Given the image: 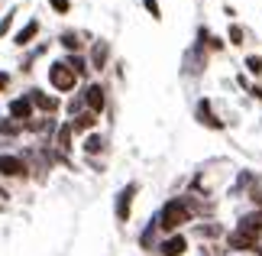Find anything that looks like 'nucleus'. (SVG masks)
Returning a JSON list of instances; mask_svg holds the SVG:
<instances>
[{"instance_id": "nucleus-1", "label": "nucleus", "mask_w": 262, "mask_h": 256, "mask_svg": "<svg viewBox=\"0 0 262 256\" xmlns=\"http://www.w3.org/2000/svg\"><path fill=\"white\" fill-rule=\"evenodd\" d=\"M188 221H194V204H191V198H172L159 211V227L165 233H178V227H185Z\"/></svg>"}, {"instance_id": "nucleus-2", "label": "nucleus", "mask_w": 262, "mask_h": 256, "mask_svg": "<svg viewBox=\"0 0 262 256\" xmlns=\"http://www.w3.org/2000/svg\"><path fill=\"white\" fill-rule=\"evenodd\" d=\"M259 243H262V237H256V233H249V230H239V227H233L227 233V247L233 250L236 256L239 253H256Z\"/></svg>"}, {"instance_id": "nucleus-3", "label": "nucleus", "mask_w": 262, "mask_h": 256, "mask_svg": "<svg viewBox=\"0 0 262 256\" xmlns=\"http://www.w3.org/2000/svg\"><path fill=\"white\" fill-rule=\"evenodd\" d=\"M49 81H52L55 91H62V94H65V91H72L78 85V75L65 65V58H62V62H55L52 68H49Z\"/></svg>"}, {"instance_id": "nucleus-4", "label": "nucleus", "mask_w": 262, "mask_h": 256, "mask_svg": "<svg viewBox=\"0 0 262 256\" xmlns=\"http://www.w3.org/2000/svg\"><path fill=\"white\" fill-rule=\"evenodd\" d=\"M136 191H139V185H136V182H129V185H123V188H120V194H117V204H114L117 224H126V221H129V208H133V198H136Z\"/></svg>"}, {"instance_id": "nucleus-5", "label": "nucleus", "mask_w": 262, "mask_h": 256, "mask_svg": "<svg viewBox=\"0 0 262 256\" xmlns=\"http://www.w3.org/2000/svg\"><path fill=\"white\" fill-rule=\"evenodd\" d=\"M236 227H239V230H249V233H256V237H262V208H253V211L239 214Z\"/></svg>"}, {"instance_id": "nucleus-6", "label": "nucleus", "mask_w": 262, "mask_h": 256, "mask_svg": "<svg viewBox=\"0 0 262 256\" xmlns=\"http://www.w3.org/2000/svg\"><path fill=\"white\" fill-rule=\"evenodd\" d=\"M81 97H84V104H88V110H91V114H100V110H104V104H107V97H104V88H100V85H88Z\"/></svg>"}, {"instance_id": "nucleus-7", "label": "nucleus", "mask_w": 262, "mask_h": 256, "mask_svg": "<svg viewBox=\"0 0 262 256\" xmlns=\"http://www.w3.org/2000/svg\"><path fill=\"white\" fill-rule=\"evenodd\" d=\"M0 175L23 179V175H26V162L19 159V156H0Z\"/></svg>"}, {"instance_id": "nucleus-8", "label": "nucleus", "mask_w": 262, "mask_h": 256, "mask_svg": "<svg viewBox=\"0 0 262 256\" xmlns=\"http://www.w3.org/2000/svg\"><path fill=\"white\" fill-rule=\"evenodd\" d=\"M188 250V240L181 237V233H172V237H165L162 243H159V253L162 256H181Z\"/></svg>"}, {"instance_id": "nucleus-9", "label": "nucleus", "mask_w": 262, "mask_h": 256, "mask_svg": "<svg viewBox=\"0 0 262 256\" xmlns=\"http://www.w3.org/2000/svg\"><path fill=\"white\" fill-rule=\"evenodd\" d=\"M198 124H204V127H210V130H224V127H227L224 120L214 117V110H210V101H198Z\"/></svg>"}, {"instance_id": "nucleus-10", "label": "nucleus", "mask_w": 262, "mask_h": 256, "mask_svg": "<svg viewBox=\"0 0 262 256\" xmlns=\"http://www.w3.org/2000/svg\"><path fill=\"white\" fill-rule=\"evenodd\" d=\"M107 58H110V43L107 39H97L94 49H91V68H107Z\"/></svg>"}, {"instance_id": "nucleus-11", "label": "nucleus", "mask_w": 262, "mask_h": 256, "mask_svg": "<svg viewBox=\"0 0 262 256\" xmlns=\"http://www.w3.org/2000/svg\"><path fill=\"white\" fill-rule=\"evenodd\" d=\"M29 101H33V107L46 110V114H55V110H58V97H49V94H42L39 88L29 91Z\"/></svg>"}, {"instance_id": "nucleus-12", "label": "nucleus", "mask_w": 262, "mask_h": 256, "mask_svg": "<svg viewBox=\"0 0 262 256\" xmlns=\"http://www.w3.org/2000/svg\"><path fill=\"white\" fill-rule=\"evenodd\" d=\"M10 117H13V120H29V117H33V101H29V94L16 97L13 104H10Z\"/></svg>"}, {"instance_id": "nucleus-13", "label": "nucleus", "mask_w": 262, "mask_h": 256, "mask_svg": "<svg viewBox=\"0 0 262 256\" xmlns=\"http://www.w3.org/2000/svg\"><path fill=\"white\" fill-rule=\"evenodd\" d=\"M159 230H162V227H159V218H152V221L146 224L143 237H139V247H143V250H152V243H156V233H159Z\"/></svg>"}, {"instance_id": "nucleus-14", "label": "nucleus", "mask_w": 262, "mask_h": 256, "mask_svg": "<svg viewBox=\"0 0 262 256\" xmlns=\"http://www.w3.org/2000/svg\"><path fill=\"white\" fill-rule=\"evenodd\" d=\"M36 33H39V19H29V23H26V26L16 33V39H13V43H16V46H29Z\"/></svg>"}, {"instance_id": "nucleus-15", "label": "nucleus", "mask_w": 262, "mask_h": 256, "mask_svg": "<svg viewBox=\"0 0 262 256\" xmlns=\"http://www.w3.org/2000/svg\"><path fill=\"white\" fill-rule=\"evenodd\" d=\"M104 149H107V140L97 136V133H91V136L84 140V152H88V156H97V152H104Z\"/></svg>"}, {"instance_id": "nucleus-16", "label": "nucleus", "mask_w": 262, "mask_h": 256, "mask_svg": "<svg viewBox=\"0 0 262 256\" xmlns=\"http://www.w3.org/2000/svg\"><path fill=\"white\" fill-rule=\"evenodd\" d=\"M94 124H97V114H91V110H88V114H81V117L72 120V130L75 133H84V130H91Z\"/></svg>"}, {"instance_id": "nucleus-17", "label": "nucleus", "mask_w": 262, "mask_h": 256, "mask_svg": "<svg viewBox=\"0 0 262 256\" xmlns=\"http://www.w3.org/2000/svg\"><path fill=\"white\" fill-rule=\"evenodd\" d=\"M194 233H198V237H207V240H214V237H220V233H224V227L210 221V224H198V227H194Z\"/></svg>"}, {"instance_id": "nucleus-18", "label": "nucleus", "mask_w": 262, "mask_h": 256, "mask_svg": "<svg viewBox=\"0 0 262 256\" xmlns=\"http://www.w3.org/2000/svg\"><path fill=\"white\" fill-rule=\"evenodd\" d=\"M72 133H75V130H72V124H65L62 130L55 133V143H58V149H62V152L72 149Z\"/></svg>"}, {"instance_id": "nucleus-19", "label": "nucleus", "mask_w": 262, "mask_h": 256, "mask_svg": "<svg viewBox=\"0 0 262 256\" xmlns=\"http://www.w3.org/2000/svg\"><path fill=\"white\" fill-rule=\"evenodd\" d=\"M246 71H249V75H256V78H262V55L259 52H253V55H246Z\"/></svg>"}, {"instance_id": "nucleus-20", "label": "nucleus", "mask_w": 262, "mask_h": 256, "mask_svg": "<svg viewBox=\"0 0 262 256\" xmlns=\"http://www.w3.org/2000/svg\"><path fill=\"white\" fill-rule=\"evenodd\" d=\"M62 46L72 55H78V49H81V36H78V33H62Z\"/></svg>"}, {"instance_id": "nucleus-21", "label": "nucleus", "mask_w": 262, "mask_h": 256, "mask_svg": "<svg viewBox=\"0 0 262 256\" xmlns=\"http://www.w3.org/2000/svg\"><path fill=\"white\" fill-rule=\"evenodd\" d=\"M227 39H230V46H243V43H246V29L233 23V26L227 29Z\"/></svg>"}, {"instance_id": "nucleus-22", "label": "nucleus", "mask_w": 262, "mask_h": 256, "mask_svg": "<svg viewBox=\"0 0 262 256\" xmlns=\"http://www.w3.org/2000/svg\"><path fill=\"white\" fill-rule=\"evenodd\" d=\"M65 65H68V68H72V71H75V75H78V78H81V75H84V71H88V62H84V58H81V55H68V58H65Z\"/></svg>"}, {"instance_id": "nucleus-23", "label": "nucleus", "mask_w": 262, "mask_h": 256, "mask_svg": "<svg viewBox=\"0 0 262 256\" xmlns=\"http://www.w3.org/2000/svg\"><path fill=\"white\" fill-rule=\"evenodd\" d=\"M249 201H253V208H262V182L259 179L249 185Z\"/></svg>"}, {"instance_id": "nucleus-24", "label": "nucleus", "mask_w": 262, "mask_h": 256, "mask_svg": "<svg viewBox=\"0 0 262 256\" xmlns=\"http://www.w3.org/2000/svg\"><path fill=\"white\" fill-rule=\"evenodd\" d=\"M49 4H52V10H55V13H68V7H72L68 0H49Z\"/></svg>"}, {"instance_id": "nucleus-25", "label": "nucleus", "mask_w": 262, "mask_h": 256, "mask_svg": "<svg viewBox=\"0 0 262 256\" xmlns=\"http://www.w3.org/2000/svg\"><path fill=\"white\" fill-rule=\"evenodd\" d=\"M143 4H146L149 13H152V19H162V13H159V4H156V0H143Z\"/></svg>"}, {"instance_id": "nucleus-26", "label": "nucleus", "mask_w": 262, "mask_h": 256, "mask_svg": "<svg viewBox=\"0 0 262 256\" xmlns=\"http://www.w3.org/2000/svg\"><path fill=\"white\" fill-rule=\"evenodd\" d=\"M249 94H253L256 101H262V81H253V85H249Z\"/></svg>"}, {"instance_id": "nucleus-27", "label": "nucleus", "mask_w": 262, "mask_h": 256, "mask_svg": "<svg viewBox=\"0 0 262 256\" xmlns=\"http://www.w3.org/2000/svg\"><path fill=\"white\" fill-rule=\"evenodd\" d=\"M10 23H13V13H7V16H4V23H0V36H4L7 29H10Z\"/></svg>"}, {"instance_id": "nucleus-28", "label": "nucleus", "mask_w": 262, "mask_h": 256, "mask_svg": "<svg viewBox=\"0 0 262 256\" xmlns=\"http://www.w3.org/2000/svg\"><path fill=\"white\" fill-rule=\"evenodd\" d=\"M10 85V75H7V71H0V91H4Z\"/></svg>"}, {"instance_id": "nucleus-29", "label": "nucleus", "mask_w": 262, "mask_h": 256, "mask_svg": "<svg viewBox=\"0 0 262 256\" xmlns=\"http://www.w3.org/2000/svg\"><path fill=\"white\" fill-rule=\"evenodd\" d=\"M256 256H262V243H259V247H256Z\"/></svg>"}]
</instances>
